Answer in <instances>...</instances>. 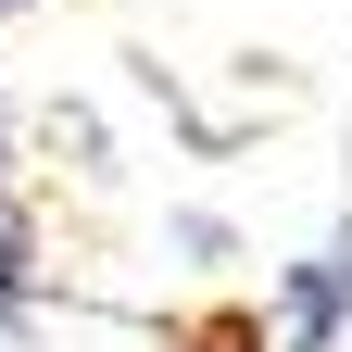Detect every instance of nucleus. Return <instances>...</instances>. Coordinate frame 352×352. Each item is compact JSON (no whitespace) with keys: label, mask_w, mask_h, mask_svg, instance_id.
<instances>
[{"label":"nucleus","mask_w":352,"mask_h":352,"mask_svg":"<svg viewBox=\"0 0 352 352\" xmlns=\"http://www.w3.org/2000/svg\"><path fill=\"white\" fill-rule=\"evenodd\" d=\"M340 327H352V239H327L289 277V352H340Z\"/></svg>","instance_id":"obj_1"},{"label":"nucleus","mask_w":352,"mask_h":352,"mask_svg":"<svg viewBox=\"0 0 352 352\" xmlns=\"http://www.w3.org/2000/svg\"><path fill=\"white\" fill-rule=\"evenodd\" d=\"M25 277H38V239H25V214L0 201V315H13V302H25Z\"/></svg>","instance_id":"obj_2"}]
</instances>
